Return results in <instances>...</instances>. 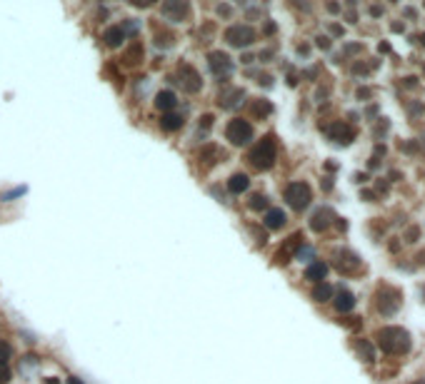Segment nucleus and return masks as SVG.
I'll return each instance as SVG.
<instances>
[{"instance_id":"30","label":"nucleus","mask_w":425,"mask_h":384,"mask_svg":"<svg viewBox=\"0 0 425 384\" xmlns=\"http://www.w3.org/2000/svg\"><path fill=\"white\" fill-rule=\"evenodd\" d=\"M68 384H83V382H80V379H75V377H70V379H68Z\"/></svg>"},{"instance_id":"20","label":"nucleus","mask_w":425,"mask_h":384,"mask_svg":"<svg viewBox=\"0 0 425 384\" xmlns=\"http://www.w3.org/2000/svg\"><path fill=\"white\" fill-rule=\"evenodd\" d=\"M250 113H253V115H270V113H273V105H270L268 100H253Z\"/></svg>"},{"instance_id":"25","label":"nucleus","mask_w":425,"mask_h":384,"mask_svg":"<svg viewBox=\"0 0 425 384\" xmlns=\"http://www.w3.org/2000/svg\"><path fill=\"white\" fill-rule=\"evenodd\" d=\"M8 382H10V369H8V364H0V384Z\"/></svg>"},{"instance_id":"18","label":"nucleus","mask_w":425,"mask_h":384,"mask_svg":"<svg viewBox=\"0 0 425 384\" xmlns=\"http://www.w3.org/2000/svg\"><path fill=\"white\" fill-rule=\"evenodd\" d=\"M175 95L170 92V90H163V92H158V98H155V105L160 108V110H170V108H175Z\"/></svg>"},{"instance_id":"6","label":"nucleus","mask_w":425,"mask_h":384,"mask_svg":"<svg viewBox=\"0 0 425 384\" xmlns=\"http://www.w3.org/2000/svg\"><path fill=\"white\" fill-rule=\"evenodd\" d=\"M208 65H210V70L218 77L233 72V60H230L225 53H210V55H208Z\"/></svg>"},{"instance_id":"31","label":"nucleus","mask_w":425,"mask_h":384,"mask_svg":"<svg viewBox=\"0 0 425 384\" xmlns=\"http://www.w3.org/2000/svg\"><path fill=\"white\" fill-rule=\"evenodd\" d=\"M45 384H58L55 379H45Z\"/></svg>"},{"instance_id":"21","label":"nucleus","mask_w":425,"mask_h":384,"mask_svg":"<svg viewBox=\"0 0 425 384\" xmlns=\"http://www.w3.org/2000/svg\"><path fill=\"white\" fill-rule=\"evenodd\" d=\"M330 297H333V287L325 284V282L313 290V300H318V302H325V300H330Z\"/></svg>"},{"instance_id":"4","label":"nucleus","mask_w":425,"mask_h":384,"mask_svg":"<svg viewBox=\"0 0 425 384\" xmlns=\"http://www.w3.org/2000/svg\"><path fill=\"white\" fill-rule=\"evenodd\" d=\"M225 40H228L230 45L243 48V45H250V43L255 40V30H253L250 25H233V28L225 30Z\"/></svg>"},{"instance_id":"1","label":"nucleus","mask_w":425,"mask_h":384,"mask_svg":"<svg viewBox=\"0 0 425 384\" xmlns=\"http://www.w3.org/2000/svg\"><path fill=\"white\" fill-rule=\"evenodd\" d=\"M248 160H250L258 170H270V167L275 165V137H273V135L263 137V140L250 150Z\"/></svg>"},{"instance_id":"27","label":"nucleus","mask_w":425,"mask_h":384,"mask_svg":"<svg viewBox=\"0 0 425 384\" xmlns=\"http://www.w3.org/2000/svg\"><path fill=\"white\" fill-rule=\"evenodd\" d=\"M125 30H128V33H138V23H135V20H130V23H125V28H123V33H125Z\"/></svg>"},{"instance_id":"16","label":"nucleus","mask_w":425,"mask_h":384,"mask_svg":"<svg viewBox=\"0 0 425 384\" xmlns=\"http://www.w3.org/2000/svg\"><path fill=\"white\" fill-rule=\"evenodd\" d=\"M325 274H328V264H323V262H313V264L305 269V277H308V279H315V282H320Z\"/></svg>"},{"instance_id":"9","label":"nucleus","mask_w":425,"mask_h":384,"mask_svg":"<svg viewBox=\"0 0 425 384\" xmlns=\"http://www.w3.org/2000/svg\"><path fill=\"white\" fill-rule=\"evenodd\" d=\"M143 55H145L143 43H130V45L125 48V53H123V60H125L128 65H138L143 60Z\"/></svg>"},{"instance_id":"23","label":"nucleus","mask_w":425,"mask_h":384,"mask_svg":"<svg viewBox=\"0 0 425 384\" xmlns=\"http://www.w3.org/2000/svg\"><path fill=\"white\" fill-rule=\"evenodd\" d=\"M8 359H10V344L0 342V364H8Z\"/></svg>"},{"instance_id":"10","label":"nucleus","mask_w":425,"mask_h":384,"mask_svg":"<svg viewBox=\"0 0 425 384\" xmlns=\"http://www.w3.org/2000/svg\"><path fill=\"white\" fill-rule=\"evenodd\" d=\"M185 13H188V5H185V3H165V5H163V15L170 18V20H180Z\"/></svg>"},{"instance_id":"24","label":"nucleus","mask_w":425,"mask_h":384,"mask_svg":"<svg viewBox=\"0 0 425 384\" xmlns=\"http://www.w3.org/2000/svg\"><path fill=\"white\" fill-rule=\"evenodd\" d=\"M20 195H25V187H15V190H10V192H3L0 195V200H13V197H20Z\"/></svg>"},{"instance_id":"28","label":"nucleus","mask_w":425,"mask_h":384,"mask_svg":"<svg viewBox=\"0 0 425 384\" xmlns=\"http://www.w3.org/2000/svg\"><path fill=\"white\" fill-rule=\"evenodd\" d=\"M200 125H203V128H210V125H212V115H203V118H200Z\"/></svg>"},{"instance_id":"15","label":"nucleus","mask_w":425,"mask_h":384,"mask_svg":"<svg viewBox=\"0 0 425 384\" xmlns=\"http://www.w3.org/2000/svg\"><path fill=\"white\" fill-rule=\"evenodd\" d=\"M248 175H233L230 180H228V190L233 192V195H240V192L248 190Z\"/></svg>"},{"instance_id":"2","label":"nucleus","mask_w":425,"mask_h":384,"mask_svg":"<svg viewBox=\"0 0 425 384\" xmlns=\"http://www.w3.org/2000/svg\"><path fill=\"white\" fill-rule=\"evenodd\" d=\"M225 137H228L233 145H248V142L253 140V128H250V123H248V120L235 118V120H230V123H228V128H225Z\"/></svg>"},{"instance_id":"22","label":"nucleus","mask_w":425,"mask_h":384,"mask_svg":"<svg viewBox=\"0 0 425 384\" xmlns=\"http://www.w3.org/2000/svg\"><path fill=\"white\" fill-rule=\"evenodd\" d=\"M268 205V197L265 195H253L250 197V210H263Z\"/></svg>"},{"instance_id":"12","label":"nucleus","mask_w":425,"mask_h":384,"mask_svg":"<svg viewBox=\"0 0 425 384\" xmlns=\"http://www.w3.org/2000/svg\"><path fill=\"white\" fill-rule=\"evenodd\" d=\"M330 137L338 140V142H350V140H353V130L348 128L345 123H335V125L330 128Z\"/></svg>"},{"instance_id":"29","label":"nucleus","mask_w":425,"mask_h":384,"mask_svg":"<svg viewBox=\"0 0 425 384\" xmlns=\"http://www.w3.org/2000/svg\"><path fill=\"white\" fill-rule=\"evenodd\" d=\"M318 45H320V48H328L330 43H328V38H318Z\"/></svg>"},{"instance_id":"5","label":"nucleus","mask_w":425,"mask_h":384,"mask_svg":"<svg viewBox=\"0 0 425 384\" xmlns=\"http://www.w3.org/2000/svg\"><path fill=\"white\" fill-rule=\"evenodd\" d=\"M180 85H183V90H188V92H198L200 85H203V80H200V75H198L195 67L183 65V67H180Z\"/></svg>"},{"instance_id":"13","label":"nucleus","mask_w":425,"mask_h":384,"mask_svg":"<svg viewBox=\"0 0 425 384\" xmlns=\"http://www.w3.org/2000/svg\"><path fill=\"white\" fill-rule=\"evenodd\" d=\"M285 225V212L283 210H268V215H265V227L268 230H278V227H283Z\"/></svg>"},{"instance_id":"17","label":"nucleus","mask_w":425,"mask_h":384,"mask_svg":"<svg viewBox=\"0 0 425 384\" xmlns=\"http://www.w3.org/2000/svg\"><path fill=\"white\" fill-rule=\"evenodd\" d=\"M355 305V297L350 292H338V297H335V310L338 312H348V310H353Z\"/></svg>"},{"instance_id":"19","label":"nucleus","mask_w":425,"mask_h":384,"mask_svg":"<svg viewBox=\"0 0 425 384\" xmlns=\"http://www.w3.org/2000/svg\"><path fill=\"white\" fill-rule=\"evenodd\" d=\"M328 217H330V210H318L310 220V227L313 230H325L328 227Z\"/></svg>"},{"instance_id":"3","label":"nucleus","mask_w":425,"mask_h":384,"mask_svg":"<svg viewBox=\"0 0 425 384\" xmlns=\"http://www.w3.org/2000/svg\"><path fill=\"white\" fill-rule=\"evenodd\" d=\"M285 200H288V205L293 210H303L310 202V187L305 182H290L285 187Z\"/></svg>"},{"instance_id":"26","label":"nucleus","mask_w":425,"mask_h":384,"mask_svg":"<svg viewBox=\"0 0 425 384\" xmlns=\"http://www.w3.org/2000/svg\"><path fill=\"white\" fill-rule=\"evenodd\" d=\"M360 352L365 354V359H368V362L373 359V349H370V344H365V342H360Z\"/></svg>"},{"instance_id":"14","label":"nucleus","mask_w":425,"mask_h":384,"mask_svg":"<svg viewBox=\"0 0 425 384\" xmlns=\"http://www.w3.org/2000/svg\"><path fill=\"white\" fill-rule=\"evenodd\" d=\"M103 40H105V45L118 48V45L125 40V33H123V28H108V30H105V35H103Z\"/></svg>"},{"instance_id":"11","label":"nucleus","mask_w":425,"mask_h":384,"mask_svg":"<svg viewBox=\"0 0 425 384\" xmlns=\"http://www.w3.org/2000/svg\"><path fill=\"white\" fill-rule=\"evenodd\" d=\"M183 118L180 115H175V113H165L163 115V120H160V128L165 130V132H175V130H180L183 128Z\"/></svg>"},{"instance_id":"8","label":"nucleus","mask_w":425,"mask_h":384,"mask_svg":"<svg viewBox=\"0 0 425 384\" xmlns=\"http://www.w3.org/2000/svg\"><path fill=\"white\" fill-rule=\"evenodd\" d=\"M245 98V92L240 90V87H225L223 92H220V108H235L240 100Z\"/></svg>"},{"instance_id":"7","label":"nucleus","mask_w":425,"mask_h":384,"mask_svg":"<svg viewBox=\"0 0 425 384\" xmlns=\"http://www.w3.org/2000/svg\"><path fill=\"white\" fill-rule=\"evenodd\" d=\"M398 332H400V329H385V332L380 334L385 352H405V349H408V342H398V339H395Z\"/></svg>"}]
</instances>
